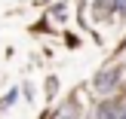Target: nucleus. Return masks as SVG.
I'll list each match as a JSON object with an SVG mask.
<instances>
[{"label": "nucleus", "mask_w": 126, "mask_h": 119, "mask_svg": "<svg viewBox=\"0 0 126 119\" xmlns=\"http://www.w3.org/2000/svg\"><path fill=\"white\" fill-rule=\"evenodd\" d=\"M117 83H120V67H105V70H98V73H95V79H92L95 92H102V95L114 92V89H117Z\"/></svg>", "instance_id": "obj_1"}, {"label": "nucleus", "mask_w": 126, "mask_h": 119, "mask_svg": "<svg viewBox=\"0 0 126 119\" xmlns=\"http://www.w3.org/2000/svg\"><path fill=\"white\" fill-rule=\"evenodd\" d=\"M55 119H80V113H77V104H65V107L59 110V116Z\"/></svg>", "instance_id": "obj_3"}, {"label": "nucleus", "mask_w": 126, "mask_h": 119, "mask_svg": "<svg viewBox=\"0 0 126 119\" xmlns=\"http://www.w3.org/2000/svg\"><path fill=\"white\" fill-rule=\"evenodd\" d=\"M95 119H126V107L117 104V101H105L95 110Z\"/></svg>", "instance_id": "obj_2"}]
</instances>
